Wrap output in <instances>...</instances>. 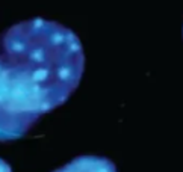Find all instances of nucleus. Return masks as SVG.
<instances>
[{
  "label": "nucleus",
  "instance_id": "1",
  "mask_svg": "<svg viewBox=\"0 0 183 172\" xmlns=\"http://www.w3.org/2000/svg\"><path fill=\"white\" fill-rule=\"evenodd\" d=\"M85 69L79 36L44 18L0 33V140L23 138L42 115L62 106Z\"/></svg>",
  "mask_w": 183,
  "mask_h": 172
},
{
  "label": "nucleus",
  "instance_id": "2",
  "mask_svg": "<svg viewBox=\"0 0 183 172\" xmlns=\"http://www.w3.org/2000/svg\"><path fill=\"white\" fill-rule=\"evenodd\" d=\"M53 172H117V168L106 157L80 155Z\"/></svg>",
  "mask_w": 183,
  "mask_h": 172
},
{
  "label": "nucleus",
  "instance_id": "3",
  "mask_svg": "<svg viewBox=\"0 0 183 172\" xmlns=\"http://www.w3.org/2000/svg\"><path fill=\"white\" fill-rule=\"evenodd\" d=\"M0 172H11V169H9V166L3 162V160H0Z\"/></svg>",
  "mask_w": 183,
  "mask_h": 172
}]
</instances>
